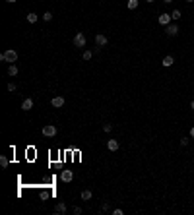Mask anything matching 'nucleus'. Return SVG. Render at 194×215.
I'll return each instance as SVG.
<instances>
[{
	"mask_svg": "<svg viewBox=\"0 0 194 215\" xmlns=\"http://www.w3.org/2000/svg\"><path fill=\"white\" fill-rule=\"evenodd\" d=\"M171 14H159V18H157V22H159L161 25H165V27H167V25H169L171 23Z\"/></svg>",
	"mask_w": 194,
	"mask_h": 215,
	"instance_id": "obj_6",
	"label": "nucleus"
},
{
	"mask_svg": "<svg viewBox=\"0 0 194 215\" xmlns=\"http://www.w3.org/2000/svg\"><path fill=\"white\" fill-rule=\"evenodd\" d=\"M0 60H2V62H10V64H14V62L18 60V52L12 50V49H8V50H4L2 54H0Z\"/></svg>",
	"mask_w": 194,
	"mask_h": 215,
	"instance_id": "obj_1",
	"label": "nucleus"
},
{
	"mask_svg": "<svg viewBox=\"0 0 194 215\" xmlns=\"http://www.w3.org/2000/svg\"><path fill=\"white\" fill-rule=\"evenodd\" d=\"M8 165H10V159H8L6 155H2V157H0V167H4V169H6Z\"/></svg>",
	"mask_w": 194,
	"mask_h": 215,
	"instance_id": "obj_17",
	"label": "nucleus"
},
{
	"mask_svg": "<svg viewBox=\"0 0 194 215\" xmlns=\"http://www.w3.org/2000/svg\"><path fill=\"white\" fill-rule=\"evenodd\" d=\"M118 145H120V144H118L117 140H109V141H107V147L111 149V151H117V149H118Z\"/></svg>",
	"mask_w": 194,
	"mask_h": 215,
	"instance_id": "obj_12",
	"label": "nucleus"
},
{
	"mask_svg": "<svg viewBox=\"0 0 194 215\" xmlns=\"http://www.w3.org/2000/svg\"><path fill=\"white\" fill-rule=\"evenodd\" d=\"M33 99H31V97H27V99H23V103H22V111H25V113H27V111H31V109H33Z\"/></svg>",
	"mask_w": 194,
	"mask_h": 215,
	"instance_id": "obj_7",
	"label": "nucleus"
},
{
	"mask_svg": "<svg viewBox=\"0 0 194 215\" xmlns=\"http://www.w3.org/2000/svg\"><path fill=\"white\" fill-rule=\"evenodd\" d=\"M190 138H194V126L190 128Z\"/></svg>",
	"mask_w": 194,
	"mask_h": 215,
	"instance_id": "obj_27",
	"label": "nucleus"
},
{
	"mask_svg": "<svg viewBox=\"0 0 194 215\" xmlns=\"http://www.w3.org/2000/svg\"><path fill=\"white\" fill-rule=\"evenodd\" d=\"M101 211H109V203H107V202H105L103 206H101Z\"/></svg>",
	"mask_w": 194,
	"mask_h": 215,
	"instance_id": "obj_26",
	"label": "nucleus"
},
{
	"mask_svg": "<svg viewBox=\"0 0 194 215\" xmlns=\"http://www.w3.org/2000/svg\"><path fill=\"white\" fill-rule=\"evenodd\" d=\"M113 215H122V209L117 207V209H113Z\"/></svg>",
	"mask_w": 194,
	"mask_h": 215,
	"instance_id": "obj_25",
	"label": "nucleus"
},
{
	"mask_svg": "<svg viewBox=\"0 0 194 215\" xmlns=\"http://www.w3.org/2000/svg\"><path fill=\"white\" fill-rule=\"evenodd\" d=\"M171 18H173V19H175V22H179V19L182 18V14H181V10H173V12H171Z\"/></svg>",
	"mask_w": 194,
	"mask_h": 215,
	"instance_id": "obj_16",
	"label": "nucleus"
},
{
	"mask_svg": "<svg viewBox=\"0 0 194 215\" xmlns=\"http://www.w3.org/2000/svg\"><path fill=\"white\" fill-rule=\"evenodd\" d=\"M95 43H97V47H99V49H103V47H107V43H109V39L105 37V35H101V33H97V35H95Z\"/></svg>",
	"mask_w": 194,
	"mask_h": 215,
	"instance_id": "obj_5",
	"label": "nucleus"
},
{
	"mask_svg": "<svg viewBox=\"0 0 194 215\" xmlns=\"http://www.w3.org/2000/svg\"><path fill=\"white\" fill-rule=\"evenodd\" d=\"M74 215H82V207H80V206L74 207Z\"/></svg>",
	"mask_w": 194,
	"mask_h": 215,
	"instance_id": "obj_23",
	"label": "nucleus"
},
{
	"mask_svg": "<svg viewBox=\"0 0 194 215\" xmlns=\"http://www.w3.org/2000/svg\"><path fill=\"white\" fill-rule=\"evenodd\" d=\"M6 2H8V4H14V2H16V0H6Z\"/></svg>",
	"mask_w": 194,
	"mask_h": 215,
	"instance_id": "obj_29",
	"label": "nucleus"
},
{
	"mask_svg": "<svg viewBox=\"0 0 194 215\" xmlns=\"http://www.w3.org/2000/svg\"><path fill=\"white\" fill-rule=\"evenodd\" d=\"M66 211H68V207H66V203H64V202H58V203L55 206V213H60V215H64Z\"/></svg>",
	"mask_w": 194,
	"mask_h": 215,
	"instance_id": "obj_10",
	"label": "nucleus"
},
{
	"mask_svg": "<svg viewBox=\"0 0 194 215\" xmlns=\"http://www.w3.org/2000/svg\"><path fill=\"white\" fill-rule=\"evenodd\" d=\"M190 109H192V111H194V101H192V103H190Z\"/></svg>",
	"mask_w": 194,
	"mask_h": 215,
	"instance_id": "obj_30",
	"label": "nucleus"
},
{
	"mask_svg": "<svg viewBox=\"0 0 194 215\" xmlns=\"http://www.w3.org/2000/svg\"><path fill=\"white\" fill-rule=\"evenodd\" d=\"M163 2H165V4H171V2H173V0H163Z\"/></svg>",
	"mask_w": 194,
	"mask_h": 215,
	"instance_id": "obj_28",
	"label": "nucleus"
},
{
	"mask_svg": "<svg viewBox=\"0 0 194 215\" xmlns=\"http://www.w3.org/2000/svg\"><path fill=\"white\" fill-rule=\"evenodd\" d=\"M186 2H194V0H186Z\"/></svg>",
	"mask_w": 194,
	"mask_h": 215,
	"instance_id": "obj_31",
	"label": "nucleus"
},
{
	"mask_svg": "<svg viewBox=\"0 0 194 215\" xmlns=\"http://www.w3.org/2000/svg\"><path fill=\"white\" fill-rule=\"evenodd\" d=\"M188 141H190L188 138H182V140H181V145H182V147H185V145H188Z\"/></svg>",
	"mask_w": 194,
	"mask_h": 215,
	"instance_id": "obj_24",
	"label": "nucleus"
},
{
	"mask_svg": "<svg viewBox=\"0 0 194 215\" xmlns=\"http://www.w3.org/2000/svg\"><path fill=\"white\" fill-rule=\"evenodd\" d=\"M72 178H74V172L72 171H62L60 172V180L62 182H72Z\"/></svg>",
	"mask_w": 194,
	"mask_h": 215,
	"instance_id": "obj_8",
	"label": "nucleus"
},
{
	"mask_svg": "<svg viewBox=\"0 0 194 215\" xmlns=\"http://www.w3.org/2000/svg\"><path fill=\"white\" fill-rule=\"evenodd\" d=\"M161 64H163L165 68H171L173 64H175V58H173V56H171V54H167V56H165V58H163V60H161Z\"/></svg>",
	"mask_w": 194,
	"mask_h": 215,
	"instance_id": "obj_11",
	"label": "nucleus"
},
{
	"mask_svg": "<svg viewBox=\"0 0 194 215\" xmlns=\"http://www.w3.org/2000/svg\"><path fill=\"white\" fill-rule=\"evenodd\" d=\"M91 56H93V52H91V50H86V52H83V60H90Z\"/></svg>",
	"mask_w": 194,
	"mask_h": 215,
	"instance_id": "obj_21",
	"label": "nucleus"
},
{
	"mask_svg": "<svg viewBox=\"0 0 194 215\" xmlns=\"http://www.w3.org/2000/svg\"><path fill=\"white\" fill-rule=\"evenodd\" d=\"M126 6H128V10H136L138 8V0H128Z\"/></svg>",
	"mask_w": 194,
	"mask_h": 215,
	"instance_id": "obj_18",
	"label": "nucleus"
},
{
	"mask_svg": "<svg viewBox=\"0 0 194 215\" xmlns=\"http://www.w3.org/2000/svg\"><path fill=\"white\" fill-rule=\"evenodd\" d=\"M18 66H16V64H10V68H8V76L10 78H14V76H18Z\"/></svg>",
	"mask_w": 194,
	"mask_h": 215,
	"instance_id": "obj_13",
	"label": "nucleus"
},
{
	"mask_svg": "<svg viewBox=\"0 0 194 215\" xmlns=\"http://www.w3.org/2000/svg\"><path fill=\"white\" fill-rule=\"evenodd\" d=\"M148 2H150V4H151V2H153V0H148Z\"/></svg>",
	"mask_w": 194,
	"mask_h": 215,
	"instance_id": "obj_32",
	"label": "nucleus"
},
{
	"mask_svg": "<svg viewBox=\"0 0 194 215\" xmlns=\"http://www.w3.org/2000/svg\"><path fill=\"white\" fill-rule=\"evenodd\" d=\"M51 105H52V107H55V109H60V107H64V97H52V101H51Z\"/></svg>",
	"mask_w": 194,
	"mask_h": 215,
	"instance_id": "obj_9",
	"label": "nucleus"
},
{
	"mask_svg": "<svg viewBox=\"0 0 194 215\" xmlns=\"http://www.w3.org/2000/svg\"><path fill=\"white\" fill-rule=\"evenodd\" d=\"M37 19H39V16L35 14V12H29V14H27V22H29V23H37Z\"/></svg>",
	"mask_w": 194,
	"mask_h": 215,
	"instance_id": "obj_15",
	"label": "nucleus"
},
{
	"mask_svg": "<svg viewBox=\"0 0 194 215\" xmlns=\"http://www.w3.org/2000/svg\"><path fill=\"white\" fill-rule=\"evenodd\" d=\"M86 35H83L82 33V31H78V33L74 35V47H76V49H82V47H86Z\"/></svg>",
	"mask_w": 194,
	"mask_h": 215,
	"instance_id": "obj_2",
	"label": "nucleus"
},
{
	"mask_svg": "<svg viewBox=\"0 0 194 215\" xmlns=\"http://www.w3.org/2000/svg\"><path fill=\"white\" fill-rule=\"evenodd\" d=\"M165 33L169 35V37H177V35H179V25H177V23H169L165 27Z\"/></svg>",
	"mask_w": 194,
	"mask_h": 215,
	"instance_id": "obj_4",
	"label": "nucleus"
},
{
	"mask_svg": "<svg viewBox=\"0 0 194 215\" xmlns=\"http://www.w3.org/2000/svg\"><path fill=\"white\" fill-rule=\"evenodd\" d=\"M111 130H113V124H103V132L105 134H109Z\"/></svg>",
	"mask_w": 194,
	"mask_h": 215,
	"instance_id": "obj_19",
	"label": "nucleus"
},
{
	"mask_svg": "<svg viewBox=\"0 0 194 215\" xmlns=\"http://www.w3.org/2000/svg\"><path fill=\"white\" fill-rule=\"evenodd\" d=\"M8 91H10V93H14V91H16V83H12V81L8 83Z\"/></svg>",
	"mask_w": 194,
	"mask_h": 215,
	"instance_id": "obj_22",
	"label": "nucleus"
},
{
	"mask_svg": "<svg viewBox=\"0 0 194 215\" xmlns=\"http://www.w3.org/2000/svg\"><path fill=\"white\" fill-rule=\"evenodd\" d=\"M56 132H58V130H56L55 124H47V126H43V136H47V138H55Z\"/></svg>",
	"mask_w": 194,
	"mask_h": 215,
	"instance_id": "obj_3",
	"label": "nucleus"
},
{
	"mask_svg": "<svg viewBox=\"0 0 194 215\" xmlns=\"http://www.w3.org/2000/svg\"><path fill=\"white\" fill-rule=\"evenodd\" d=\"M91 198H93L91 190H83V192H82V200H83V202H90Z\"/></svg>",
	"mask_w": 194,
	"mask_h": 215,
	"instance_id": "obj_14",
	"label": "nucleus"
},
{
	"mask_svg": "<svg viewBox=\"0 0 194 215\" xmlns=\"http://www.w3.org/2000/svg\"><path fill=\"white\" fill-rule=\"evenodd\" d=\"M43 19H45V22H51V19H52V14H51V12H45V14H43Z\"/></svg>",
	"mask_w": 194,
	"mask_h": 215,
	"instance_id": "obj_20",
	"label": "nucleus"
}]
</instances>
